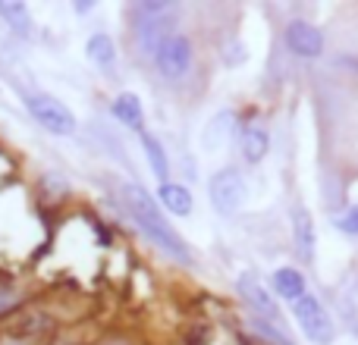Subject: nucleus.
<instances>
[{"mask_svg":"<svg viewBox=\"0 0 358 345\" xmlns=\"http://www.w3.org/2000/svg\"><path fill=\"white\" fill-rule=\"evenodd\" d=\"M19 304H22V295H19L13 286H0V317L10 314V311H16Z\"/></svg>","mask_w":358,"mask_h":345,"instance_id":"6ab92c4d","label":"nucleus"},{"mask_svg":"<svg viewBox=\"0 0 358 345\" xmlns=\"http://www.w3.org/2000/svg\"><path fill=\"white\" fill-rule=\"evenodd\" d=\"M151 60H155L157 73H161L167 82H182L185 75L192 73V63H195V47H192L189 35L176 31V35H170L167 41H164L155 54H151Z\"/></svg>","mask_w":358,"mask_h":345,"instance_id":"39448f33","label":"nucleus"},{"mask_svg":"<svg viewBox=\"0 0 358 345\" xmlns=\"http://www.w3.org/2000/svg\"><path fill=\"white\" fill-rule=\"evenodd\" d=\"M120 201H123L126 214L132 216V223H136L161 251H167L170 258L185 267L195 264V254H192L189 242L170 226V220L164 216L161 204H157V198L151 195V191H145L138 182H126L123 189H120Z\"/></svg>","mask_w":358,"mask_h":345,"instance_id":"f257e3e1","label":"nucleus"},{"mask_svg":"<svg viewBox=\"0 0 358 345\" xmlns=\"http://www.w3.org/2000/svg\"><path fill=\"white\" fill-rule=\"evenodd\" d=\"M239 151H242V161L258 167V163L267 157V151H271V135H267L264 126H258V123L242 126L239 129Z\"/></svg>","mask_w":358,"mask_h":345,"instance_id":"9b49d317","label":"nucleus"},{"mask_svg":"<svg viewBox=\"0 0 358 345\" xmlns=\"http://www.w3.org/2000/svg\"><path fill=\"white\" fill-rule=\"evenodd\" d=\"M85 57L98 69H113L117 66V44H113V38L107 31H94L85 41Z\"/></svg>","mask_w":358,"mask_h":345,"instance_id":"4468645a","label":"nucleus"},{"mask_svg":"<svg viewBox=\"0 0 358 345\" xmlns=\"http://www.w3.org/2000/svg\"><path fill=\"white\" fill-rule=\"evenodd\" d=\"M292 317H296V327L302 330V336L311 345H334L336 339V330L334 321H330L327 308L317 295H302L296 304H292Z\"/></svg>","mask_w":358,"mask_h":345,"instance_id":"20e7f679","label":"nucleus"},{"mask_svg":"<svg viewBox=\"0 0 358 345\" xmlns=\"http://www.w3.org/2000/svg\"><path fill=\"white\" fill-rule=\"evenodd\" d=\"M271 289L280 302H286L292 308L302 295H308V279H305V273L296 270V267H277V270L271 273Z\"/></svg>","mask_w":358,"mask_h":345,"instance_id":"1a4fd4ad","label":"nucleus"},{"mask_svg":"<svg viewBox=\"0 0 358 345\" xmlns=\"http://www.w3.org/2000/svg\"><path fill=\"white\" fill-rule=\"evenodd\" d=\"M336 233L340 235H349V239H358V204H352V207H346L340 216L334 220Z\"/></svg>","mask_w":358,"mask_h":345,"instance_id":"a211bd4d","label":"nucleus"},{"mask_svg":"<svg viewBox=\"0 0 358 345\" xmlns=\"http://www.w3.org/2000/svg\"><path fill=\"white\" fill-rule=\"evenodd\" d=\"M248 330H252L255 336H261L264 342H271V345H296L289 336H286L283 327H277V323H267V321H261V317H248Z\"/></svg>","mask_w":358,"mask_h":345,"instance_id":"f3484780","label":"nucleus"},{"mask_svg":"<svg viewBox=\"0 0 358 345\" xmlns=\"http://www.w3.org/2000/svg\"><path fill=\"white\" fill-rule=\"evenodd\" d=\"M22 104H25V110H29V117L35 119L41 129H48L50 135L69 138V135H76V129H79L73 110H69L63 101L50 98V94L29 91V94H22Z\"/></svg>","mask_w":358,"mask_h":345,"instance_id":"f03ea898","label":"nucleus"},{"mask_svg":"<svg viewBox=\"0 0 358 345\" xmlns=\"http://www.w3.org/2000/svg\"><path fill=\"white\" fill-rule=\"evenodd\" d=\"M142 148H145V161H148L151 172H155L161 182H167V176H170V157H167V151H164V145L157 142L155 135L142 132Z\"/></svg>","mask_w":358,"mask_h":345,"instance_id":"dca6fc26","label":"nucleus"},{"mask_svg":"<svg viewBox=\"0 0 358 345\" xmlns=\"http://www.w3.org/2000/svg\"><path fill=\"white\" fill-rule=\"evenodd\" d=\"M110 113L120 126H126V129L138 132V135L145 132V110H142V101H138L136 94H120V98H113Z\"/></svg>","mask_w":358,"mask_h":345,"instance_id":"ddd939ff","label":"nucleus"},{"mask_svg":"<svg viewBox=\"0 0 358 345\" xmlns=\"http://www.w3.org/2000/svg\"><path fill=\"white\" fill-rule=\"evenodd\" d=\"M170 35H176L173 13H167V16H155V19H142V22H138V44H142L145 54H155Z\"/></svg>","mask_w":358,"mask_h":345,"instance_id":"9d476101","label":"nucleus"},{"mask_svg":"<svg viewBox=\"0 0 358 345\" xmlns=\"http://www.w3.org/2000/svg\"><path fill=\"white\" fill-rule=\"evenodd\" d=\"M101 345H129V342H123V339H107V342H101Z\"/></svg>","mask_w":358,"mask_h":345,"instance_id":"412c9836","label":"nucleus"},{"mask_svg":"<svg viewBox=\"0 0 358 345\" xmlns=\"http://www.w3.org/2000/svg\"><path fill=\"white\" fill-rule=\"evenodd\" d=\"M283 41L299 60H317L324 54V31L305 19H292L283 31Z\"/></svg>","mask_w":358,"mask_h":345,"instance_id":"0eeeda50","label":"nucleus"},{"mask_svg":"<svg viewBox=\"0 0 358 345\" xmlns=\"http://www.w3.org/2000/svg\"><path fill=\"white\" fill-rule=\"evenodd\" d=\"M236 289H239L242 302L248 304L252 317H261V321H267V323H277V327H283V314H280V304L273 302V292L264 289V283H258L252 273H242L239 283H236Z\"/></svg>","mask_w":358,"mask_h":345,"instance_id":"423d86ee","label":"nucleus"},{"mask_svg":"<svg viewBox=\"0 0 358 345\" xmlns=\"http://www.w3.org/2000/svg\"><path fill=\"white\" fill-rule=\"evenodd\" d=\"M0 19L10 25V31H16L19 38H29L31 35V13L25 3L19 0H0Z\"/></svg>","mask_w":358,"mask_h":345,"instance_id":"2eb2a0df","label":"nucleus"},{"mask_svg":"<svg viewBox=\"0 0 358 345\" xmlns=\"http://www.w3.org/2000/svg\"><path fill=\"white\" fill-rule=\"evenodd\" d=\"M73 10L76 13H88V10H94V3H73Z\"/></svg>","mask_w":358,"mask_h":345,"instance_id":"aec40b11","label":"nucleus"},{"mask_svg":"<svg viewBox=\"0 0 358 345\" xmlns=\"http://www.w3.org/2000/svg\"><path fill=\"white\" fill-rule=\"evenodd\" d=\"M208 198H210L214 214H220V216L239 214L248 201V182H245V176H242V170L239 167L217 170L208 182Z\"/></svg>","mask_w":358,"mask_h":345,"instance_id":"7ed1b4c3","label":"nucleus"},{"mask_svg":"<svg viewBox=\"0 0 358 345\" xmlns=\"http://www.w3.org/2000/svg\"><path fill=\"white\" fill-rule=\"evenodd\" d=\"M3 345H29V342H22V339H6Z\"/></svg>","mask_w":358,"mask_h":345,"instance_id":"4be33fe9","label":"nucleus"},{"mask_svg":"<svg viewBox=\"0 0 358 345\" xmlns=\"http://www.w3.org/2000/svg\"><path fill=\"white\" fill-rule=\"evenodd\" d=\"M292 245H296V254L311 264L317 254V229H315V216H311L308 207H292Z\"/></svg>","mask_w":358,"mask_h":345,"instance_id":"6e6552de","label":"nucleus"},{"mask_svg":"<svg viewBox=\"0 0 358 345\" xmlns=\"http://www.w3.org/2000/svg\"><path fill=\"white\" fill-rule=\"evenodd\" d=\"M157 204H161V210H167L173 216H189L192 207H195V198H192V191L182 182H170L167 179L157 189Z\"/></svg>","mask_w":358,"mask_h":345,"instance_id":"f8f14e48","label":"nucleus"}]
</instances>
